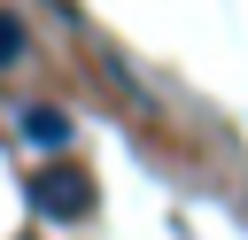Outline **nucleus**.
Instances as JSON below:
<instances>
[{"label":"nucleus","instance_id":"1","mask_svg":"<svg viewBox=\"0 0 248 240\" xmlns=\"http://www.w3.org/2000/svg\"><path fill=\"white\" fill-rule=\"evenodd\" d=\"M23 194H31V209L39 217H54V225H78V217H93V170H78V163H46V170H31L23 178Z\"/></svg>","mask_w":248,"mask_h":240},{"label":"nucleus","instance_id":"2","mask_svg":"<svg viewBox=\"0 0 248 240\" xmlns=\"http://www.w3.org/2000/svg\"><path fill=\"white\" fill-rule=\"evenodd\" d=\"M16 132H23L31 147H46V155H54V147H70V132H78V124H70L54 101H23V108H16Z\"/></svg>","mask_w":248,"mask_h":240},{"label":"nucleus","instance_id":"3","mask_svg":"<svg viewBox=\"0 0 248 240\" xmlns=\"http://www.w3.org/2000/svg\"><path fill=\"white\" fill-rule=\"evenodd\" d=\"M23 54H31V23H23L16 8H0V70H16Z\"/></svg>","mask_w":248,"mask_h":240}]
</instances>
